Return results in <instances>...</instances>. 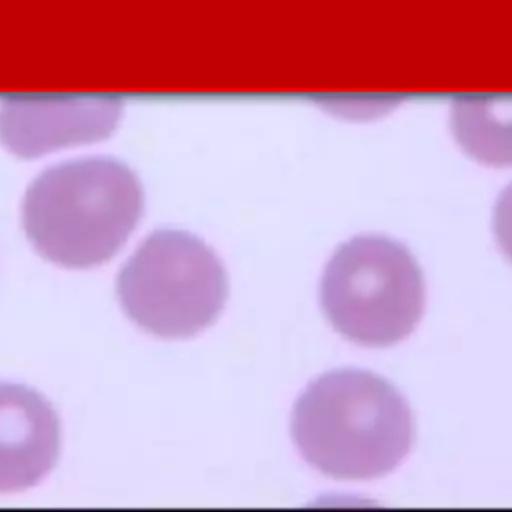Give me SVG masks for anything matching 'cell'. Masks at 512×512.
I'll use <instances>...</instances> for the list:
<instances>
[{
    "label": "cell",
    "instance_id": "1",
    "mask_svg": "<svg viewBox=\"0 0 512 512\" xmlns=\"http://www.w3.org/2000/svg\"><path fill=\"white\" fill-rule=\"evenodd\" d=\"M290 430L304 460L340 480L388 474L414 442L412 412L398 388L358 368L310 382L294 404Z\"/></svg>",
    "mask_w": 512,
    "mask_h": 512
},
{
    "label": "cell",
    "instance_id": "2",
    "mask_svg": "<svg viewBox=\"0 0 512 512\" xmlns=\"http://www.w3.org/2000/svg\"><path fill=\"white\" fill-rule=\"evenodd\" d=\"M144 210L138 176L114 158H82L44 170L26 190L22 222L50 262L90 268L110 260Z\"/></svg>",
    "mask_w": 512,
    "mask_h": 512
},
{
    "label": "cell",
    "instance_id": "3",
    "mask_svg": "<svg viewBox=\"0 0 512 512\" xmlns=\"http://www.w3.org/2000/svg\"><path fill=\"white\" fill-rule=\"evenodd\" d=\"M320 304L334 330L348 340L392 346L422 316V270L404 244L378 234L354 236L328 260Z\"/></svg>",
    "mask_w": 512,
    "mask_h": 512
},
{
    "label": "cell",
    "instance_id": "4",
    "mask_svg": "<svg viewBox=\"0 0 512 512\" xmlns=\"http://www.w3.org/2000/svg\"><path fill=\"white\" fill-rule=\"evenodd\" d=\"M124 312L162 338H188L216 320L228 278L216 252L186 230H156L122 266L116 280Z\"/></svg>",
    "mask_w": 512,
    "mask_h": 512
},
{
    "label": "cell",
    "instance_id": "5",
    "mask_svg": "<svg viewBox=\"0 0 512 512\" xmlns=\"http://www.w3.org/2000/svg\"><path fill=\"white\" fill-rule=\"evenodd\" d=\"M120 114L116 100H8L0 112V140L22 158L108 136Z\"/></svg>",
    "mask_w": 512,
    "mask_h": 512
},
{
    "label": "cell",
    "instance_id": "6",
    "mask_svg": "<svg viewBox=\"0 0 512 512\" xmlns=\"http://www.w3.org/2000/svg\"><path fill=\"white\" fill-rule=\"evenodd\" d=\"M60 422L36 390L0 382V492L38 484L56 464Z\"/></svg>",
    "mask_w": 512,
    "mask_h": 512
},
{
    "label": "cell",
    "instance_id": "7",
    "mask_svg": "<svg viewBox=\"0 0 512 512\" xmlns=\"http://www.w3.org/2000/svg\"><path fill=\"white\" fill-rule=\"evenodd\" d=\"M460 146L490 166H512V98H464L452 108Z\"/></svg>",
    "mask_w": 512,
    "mask_h": 512
},
{
    "label": "cell",
    "instance_id": "8",
    "mask_svg": "<svg viewBox=\"0 0 512 512\" xmlns=\"http://www.w3.org/2000/svg\"><path fill=\"white\" fill-rule=\"evenodd\" d=\"M494 236L498 246L512 262V182L500 192L494 206Z\"/></svg>",
    "mask_w": 512,
    "mask_h": 512
}]
</instances>
